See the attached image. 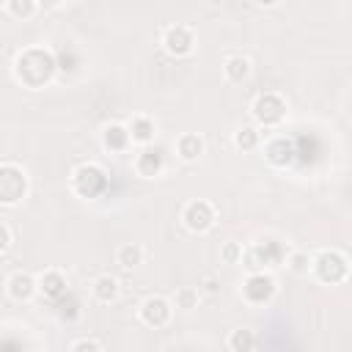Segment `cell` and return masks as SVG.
Here are the masks:
<instances>
[{
    "label": "cell",
    "mask_w": 352,
    "mask_h": 352,
    "mask_svg": "<svg viewBox=\"0 0 352 352\" xmlns=\"http://www.w3.org/2000/svg\"><path fill=\"white\" fill-rule=\"evenodd\" d=\"M91 294H94V300H99V302H113V300L118 297V280H116L110 272L96 275L94 283H91Z\"/></svg>",
    "instance_id": "obj_19"
},
{
    "label": "cell",
    "mask_w": 352,
    "mask_h": 352,
    "mask_svg": "<svg viewBox=\"0 0 352 352\" xmlns=\"http://www.w3.org/2000/svg\"><path fill=\"white\" fill-rule=\"evenodd\" d=\"M104 344L99 341V338H77V341H72V352H82V349H102Z\"/></svg>",
    "instance_id": "obj_27"
},
{
    "label": "cell",
    "mask_w": 352,
    "mask_h": 352,
    "mask_svg": "<svg viewBox=\"0 0 352 352\" xmlns=\"http://www.w3.org/2000/svg\"><path fill=\"white\" fill-rule=\"evenodd\" d=\"M234 146H236L239 151H253V148L261 146V132H258L256 126H239V129L234 132Z\"/></svg>",
    "instance_id": "obj_22"
},
{
    "label": "cell",
    "mask_w": 352,
    "mask_h": 352,
    "mask_svg": "<svg viewBox=\"0 0 352 352\" xmlns=\"http://www.w3.org/2000/svg\"><path fill=\"white\" fill-rule=\"evenodd\" d=\"M132 168H135V173L143 176V179H154V176H160L162 168H165L162 151H160V148H151V146H140V151H138L135 160H132Z\"/></svg>",
    "instance_id": "obj_11"
},
{
    "label": "cell",
    "mask_w": 352,
    "mask_h": 352,
    "mask_svg": "<svg viewBox=\"0 0 352 352\" xmlns=\"http://www.w3.org/2000/svg\"><path fill=\"white\" fill-rule=\"evenodd\" d=\"M69 187L80 198H96V195H102L107 190V173L96 162H82V165H77L72 170Z\"/></svg>",
    "instance_id": "obj_4"
},
{
    "label": "cell",
    "mask_w": 352,
    "mask_h": 352,
    "mask_svg": "<svg viewBox=\"0 0 352 352\" xmlns=\"http://www.w3.org/2000/svg\"><path fill=\"white\" fill-rule=\"evenodd\" d=\"M261 341L258 336H253V330H231V336L226 338V346L234 349V352H248V349H256Z\"/></svg>",
    "instance_id": "obj_21"
},
{
    "label": "cell",
    "mask_w": 352,
    "mask_h": 352,
    "mask_svg": "<svg viewBox=\"0 0 352 352\" xmlns=\"http://www.w3.org/2000/svg\"><path fill=\"white\" fill-rule=\"evenodd\" d=\"M275 289H278L275 278H272L270 272L258 270V272H250V275L245 278V283H242V297H245L248 302H253V305H264V302L272 300Z\"/></svg>",
    "instance_id": "obj_9"
},
{
    "label": "cell",
    "mask_w": 352,
    "mask_h": 352,
    "mask_svg": "<svg viewBox=\"0 0 352 352\" xmlns=\"http://www.w3.org/2000/svg\"><path fill=\"white\" fill-rule=\"evenodd\" d=\"M206 3H209V6H220L223 0H206Z\"/></svg>",
    "instance_id": "obj_32"
},
{
    "label": "cell",
    "mask_w": 352,
    "mask_h": 352,
    "mask_svg": "<svg viewBox=\"0 0 352 352\" xmlns=\"http://www.w3.org/2000/svg\"><path fill=\"white\" fill-rule=\"evenodd\" d=\"M173 148H176V157H179V160L195 162V160L204 154V138L195 135V132H182V135L176 138Z\"/></svg>",
    "instance_id": "obj_17"
},
{
    "label": "cell",
    "mask_w": 352,
    "mask_h": 352,
    "mask_svg": "<svg viewBox=\"0 0 352 352\" xmlns=\"http://www.w3.org/2000/svg\"><path fill=\"white\" fill-rule=\"evenodd\" d=\"M256 6H261V8H272V6H278L280 0H253Z\"/></svg>",
    "instance_id": "obj_31"
},
{
    "label": "cell",
    "mask_w": 352,
    "mask_h": 352,
    "mask_svg": "<svg viewBox=\"0 0 352 352\" xmlns=\"http://www.w3.org/2000/svg\"><path fill=\"white\" fill-rule=\"evenodd\" d=\"M143 258H146V250H143V245H138V242H126V245H121V248L116 250V264L124 267V270L140 267Z\"/></svg>",
    "instance_id": "obj_20"
},
{
    "label": "cell",
    "mask_w": 352,
    "mask_h": 352,
    "mask_svg": "<svg viewBox=\"0 0 352 352\" xmlns=\"http://www.w3.org/2000/svg\"><path fill=\"white\" fill-rule=\"evenodd\" d=\"M311 270L316 275V280L327 283V286H336V283H344L349 278V258L341 253V250H319L311 261Z\"/></svg>",
    "instance_id": "obj_3"
},
{
    "label": "cell",
    "mask_w": 352,
    "mask_h": 352,
    "mask_svg": "<svg viewBox=\"0 0 352 352\" xmlns=\"http://www.w3.org/2000/svg\"><path fill=\"white\" fill-rule=\"evenodd\" d=\"M36 280H38V292L44 294V297H50V300H58V297H63L66 294V275L60 272V270H44V272H38L36 275Z\"/></svg>",
    "instance_id": "obj_15"
},
{
    "label": "cell",
    "mask_w": 352,
    "mask_h": 352,
    "mask_svg": "<svg viewBox=\"0 0 352 352\" xmlns=\"http://www.w3.org/2000/svg\"><path fill=\"white\" fill-rule=\"evenodd\" d=\"M60 6H63V0H38V8H44V11H55Z\"/></svg>",
    "instance_id": "obj_29"
},
{
    "label": "cell",
    "mask_w": 352,
    "mask_h": 352,
    "mask_svg": "<svg viewBox=\"0 0 352 352\" xmlns=\"http://www.w3.org/2000/svg\"><path fill=\"white\" fill-rule=\"evenodd\" d=\"M280 258H283V250H280L278 242H264V245L245 248V256H242V261L250 272H258L264 267H275Z\"/></svg>",
    "instance_id": "obj_10"
},
{
    "label": "cell",
    "mask_w": 352,
    "mask_h": 352,
    "mask_svg": "<svg viewBox=\"0 0 352 352\" xmlns=\"http://www.w3.org/2000/svg\"><path fill=\"white\" fill-rule=\"evenodd\" d=\"M242 256H245V248H242L239 242L228 239V242L220 245V261H223V264H239Z\"/></svg>",
    "instance_id": "obj_25"
},
{
    "label": "cell",
    "mask_w": 352,
    "mask_h": 352,
    "mask_svg": "<svg viewBox=\"0 0 352 352\" xmlns=\"http://www.w3.org/2000/svg\"><path fill=\"white\" fill-rule=\"evenodd\" d=\"M160 44L170 58H187L195 50V33L187 25H168L160 36Z\"/></svg>",
    "instance_id": "obj_7"
},
{
    "label": "cell",
    "mask_w": 352,
    "mask_h": 352,
    "mask_svg": "<svg viewBox=\"0 0 352 352\" xmlns=\"http://www.w3.org/2000/svg\"><path fill=\"white\" fill-rule=\"evenodd\" d=\"M201 283H204V289H206V292H217V280H214V275H204V280H201Z\"/></svg>",
    "instance_id": "obj_30"
},
{
    "label": "cell",
    "mask_w": 352,
    "mask_h": 352,
    "mask_svg": "<svg viewBox=\"0 0 352 352\" xmlns=\"http://www.w3.org/2000/svg\"><path fill=\"white\" fill-rule=\"evenodd\" d=\"M38 8V0H6V11L14 19H30Z\"/></svg>",
    "instance_id": "obj_24"
},
{
    "label": "cell",
    "mask_w": 352,
    "mask_h": 352,
    "mask_svg": "<svg viewBox=\"0 0 352 352\" xmlns=\"http://www.w3.org/2000/svg\"><path fill=\"white\" fill-rule=\"evenodd\" d=\"M102 146L113 154H124L129 146H132V135H129V126L126 124H107L102 129Z\"/></svg>",
    "instance_id": "obj_13"
},
{
    "label": "cell",
    "mask_w": 352,
    "mask_h": 352,
    "mask_svg": "<svg viewBox=\"0 0 352 352\" xmlns=\"http://www.w3.org/2000/svg\"><path fill=\"white\" fill-rule=\"evenodd\" d=\"M11 245H14V234H11V226L3 220L0 223V248H3V253L11 250Z\"/></svg>",
    "instance_id": "obj_28"
},
{
    "label": "cell",
    "mask_w": 352,
    "mask_h": 352,
    "mask_svg": "<svg viewBox=\"0 0 352 352\" xmlns=\"http://www.w3.org/2000/svg\"><path fill=\"white\" fill-rule=\"evenodd\" d=\"M126 126H129L132 143H138V146H151V143H154V135H157V124H154L148 116L138 113V116H132V118L126 121Z\"/></svg>",
    "instance_id": "obj_16"
},
{
    "label": "cell",
    "mask_w": 352,
    "mask_h": 352,
    "mask_svg": "<svg viewBox=\"0 0 352 352\" xmlns=\"http://www.w3.org/2000/svg\"><path fill=\"white\" fill-rule=\"evenodd\" d=\"M250 72H253V66H250V60L245 55H228L223 60V74H226V80L231 85H242L250 77Z\"/></svg>",
    "instance_id": "obj_18"
},
{
    "label": "cell",
    "mask_w": 352,
    "mask_h": 352,
    "mask_svg": "<svg viewBox=\"0 0 352 352\" xmlns=\"http://www.w3.org/2000/svg\"><path fill=\"white\" fill-rule=\"evenodd\" d=\"M264 157H267V162L270 165H275V168H286L292 160H294V146L286 140V138H270L267 143H264Z\"/></svg>",
    "instance_id": "obj_14"
},
{
    "label": "cell",
    "mask_w": 352,
    "mask_h": 352,
    "mask_svg": "<svg viewBox=\"0 0 352 352\" xmlns=\"http://www.w3.org/2000/svg\"><path fill=\"white\" fill-rule=\"evenodd\" d=\"M55 69H58V60L44 47H25L14 58V77H16V82H22L25 88H33V91L44 88L55 77Z\"/></svg>",
    "instance_id": "obj_1"
},
{
    "label": "cell",
    "mask_w": 352,
    "mask_h": 352,
    "mask_svg": "<svg viewBox=\"0 0 352 352\" xmlns=\"http://www.w3.org/2000/svg\"><path fill=\"white\" fill-rule=\"evenodd\" d=\"M311 261H314V258L305 256V253H292V256H289V267H292L294 272H305V270L311 267Z\"/></svg>",
    "instance_id": "obj_26"
},
{
    "label": "cell",
    "mask_w": 352,
    "mask_h": 352,
    "mask_svg": "<svg viewBox=\"0 0 352 352\" xmlns=\"http://www.w3.org/2000/svg\"><path fill=\"white\" fill-rule=\"evenodd\" d=\"M6 292H8L11 300L25 302V300H30V297L38 292V280H36V275L19 270V272L8 275V280H6Z\"/></svg>",
    "instance_id": "obj_12"
},
{
    "label": "cell",
    "mask_w": 352,
    "mask_h": 352,
    "mask_svg": "<svg viewBox=\"0 0 352 352\" xmlns=\"http://www.w3.org/2000/svg\"><path fill=\"white\" fill-rule=\"evenodd\" d=\"M198 302H201V289L198 286H179L173 292V305L182 308V311H192V308H198Z\"/></svg>",
    "instance_id": "obj_23"
},
{
    "label": "cell",
    "mask_w": 352,
    "mask_h": 352,
    "mask_svg": "<svg viewBox=\"0 0 352 352\" xmlns=\"http://www.w3.org/2000/svg\"><path fill=\"white\" fill-rule=\"evenodd\" d=\"M214 220H217V212H214L212 201H206V198L187 201L182 209V226L190 234H206L214 226Z\"/></svg>",
    "instance_id": "obj_6"
},
{
    "label": "cell",
    "mask_w": 352,
    "mask_h": 352,
    "mask_svg": "<svg viewBox=\"0 0 352 352\" xmlns=\"http://www.w3.org/2000/svg\"><path fill=\"white\" fill-rule=\"evenodd\" d=\"M28 190H30L28 170L22 165L6 160L0 165V204L3 206H16L19 201L28 198Z\"/></svg>",
    "instance_id": "obj_2"
},
{
    "label": "cell",
    "mask_w": 352,
    "mask_h": 352,
    "mask_svg": "<svg viewBox=\"0 0 352 352\" xmlns=\"http://www.w3.org/2000/svg\"><path fill=\"white\" fill-rule=\"evenodd\" d=\"M138 316H140V322L146 327H154V330L165 327L170 322V316H173V300H168L162 294H151L138 305Z\"/></svg>",
    "instance_id": "obj_8"
},
{
    "label": "cell",
    "mask_w": 352,
    "mask_h": 352,
    "mask_svg": "<svg viewBox=\"0 0 352 352\" xmlns=\"http://www.w3.org/2000/svg\"><path fill=\"white\" fill-rule=\"evenodd\" d=\"M250 116L261 126H278L286 118V99L278 91H264L250 102Z\"/></svg>",
    "instance_id": "obj_5"
}]
</instances>
